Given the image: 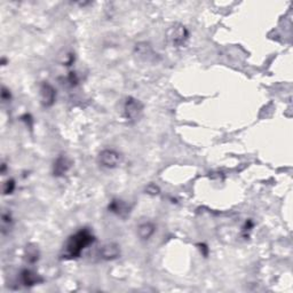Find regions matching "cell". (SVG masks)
<instances>
[{
	"mask_svg": "<svg viewBox=\"0 0 293 293\" xmlns=\"http://www.w3.org/2000/svg\"><path fill=\"white\" fill-rule=\"evenodd\" d=\"M95 240V237L90 229L84 228L77 232L74 235L70 236L64 245L63 251V258L64 259H76L79 258L82 252L92 245Z\"/></svg>",
	"mask_w": 293,
	"mask_h": 293,
	"instance_id": "1",
	"label": "cell"
},
{
	"mask_svg": "<svg viewBox=\"0 0 293 293\" xmlns=\"http://www.w3.org/2000/svg\"><path fill=\"white\" fill-rule=\"evenodd\" d=\"M166 38L173 47H182L188 42L189 30L181 23H173L166 31Z\"/></svg>",
	"mask_w": 293,
	"mask_h": 293,
	"instance_id": "2",
	"label": "cell"
},
{
	"mask_svg": "<svg viewBox=\"0 0 293 293\" xmlns=\"http://www.w3.org/2000/svg\"><path fill=\"white\" fill-rule=\"evenodd\" d=\"M122 156L120 152L114 149H104L101 150L98 156V163L104 168H116L122 164Z\"/></svg>",
	"mask_w": 293,
	"mask_h": 293,
	"instance_id": "3",
	"label": "cell"
},
{
	"mask_svg": "<svg viewBox=\"0 0 293 293\" xmlns=\"http://www.w3.org/2000/svg\"><path fill=\"white\" fill-rule=\"evenodd\" d=\"M144 106L142 102L133 96H128L124 104V114L126 120L136 122L141 117Z\"/></svg>",
	"mask_w": 293,
	"mask_h": 293,
	"instance_id": "4",
	"label": "cell"
},
{
	"mask_svg": "<svg viewBox=\"0 0 293 293\" xmlns=\"http://www.w3.org/2000/svg\"><path fill=\"white\" fill-rule=\"evenodd\" d=\"M39 98H40V104L45 108H50L55 104L56 100V90L50 84V82H42L39 87Z\"/></svg>",
	"mask_w": 293,
	"mask_h": 293,
	"instance_id": "5",
	"label": "cell"
},
{
	"mask_svg": "<svg viewBox=\"0 0 293 293\" xmlns=\"http://www.w3.org/2000/svg\"><path fill=\"white\" fill-rule=\"evenodd\" d=\"M72 166V160H70V157L66 155H60L54 162L53 165V174L54 176H63L68 173L69 170Z\"/></svg>",
	"mask_w": 293,
	"mask_h": 293,
	"instance_id": "6",
	"label": "cell"
},
{
	"mask_svg": "<svg viewBox=\"0 0 293 293\" xmlns=\"http://www.w3.org/2000/svg\"><path fill=\"white\" fill-rule=\"evenodd\" d=\"M100 256L101 259L106 261L116 260L120 256V246L117 243H106L100 248Z\"/></svg>",
	"mask_w": 293,
	"mask_h": 293,
	"instance_id": "7",
	"label": "cell"
},
{
	"mask_svg": "<svg viewBox=\"0 0 293 293\" xmlns=\"http://www.w3.org/2000/svg\"><path fill=\"white\" fill-rule=\"evenodd\" d=\"M108 210L112 213H114V214H116L120 218H126L130 212V205L126 203L125 200H118V198H114L110 202L108 205Z\"/></svg>",
	"mask_w": 293,
	"mask_h": 293,
	"instance_id": "8",
	"label": "cell"
},
{
	"mask_svg": "<svg viewBox=\"0 0 293 293\" xmlns=\"http://www.w3.org/2000/svg\"><path fill=\"white\" fill-rule=\"evenodd\" d=\"M21 282L24 286H34V285L42 282V278L31 269H23L21 272Z\"/></svg>",
	"mask_w": 293,
	"mask_h": 293,
	"instance_id": "9",
	"label": "cell"
},
{
	"mask_svg": "<svg viewBox=\"0 0 293 293\" xmlns=\"http://www.w3.org/2000/svg\"><path fill=\"white\" fill-rule=\"evenodd\" d=\"M156 232V226L152 222H144L138 226V237L141 240H148L152 237L154 234Z\"/></svg>",
	"mask_w": 293,
	"mask_h": 293,
	"instance_id": "10",
	"label": "cell"
},
{
	"mask_svg": "<svg viewBox=\"0 0 293 293\" xmlns=\"http://www.w3.org/2000/svg\"><path fill=\"white\" fill-rule=\"evenodd\" d=\"M39 259V251L36 246H26V260L28 264H36Z\"/></svg>",
	"mask_w": 293,
	"mask_h": 293,
	"instance_id": "11",
	"label": "cell"
},
{
	"mask_svg": "<svg viewBox=\"0 0 293 293\" xmlns=\"http://www.w3.org/2000/svg\"><path fill=\"white\" fill-rule=\"evenodd\" d=\"M15 181L13 179H8L5 184H4V188H2V192H4V195H10V194H13V192L15 190Z\"/></svg>",
	"mask_w": 293,
	"mask_h": 293,
	"instance_id": "12",
	"label": "cell"
},
{
	"mask_svg": "<svg viewBox=\"0 0 293 293\" xmlns=\"http://www.w3.org/2000/svg\"><path fill=\"white\" fill-rule=\"evenodd\" d=\"M146 194H149V195L155 196V195H158V194H160V188H158L156 184H149L148 187H146Z\"/></svg>",
	"mask_w": 293,
	"mask_h": 293,
	"instance_id": "13",
	"label": "cell"
},
{
	"mask_svg": "<svg viewBox=\"0 0 293 293\" xmlns=\"http://www.w3.org/2000/svg\"><path fill=\"white\" fill-rule=\"evenodd\" d=\"M2 101H10V93L5 86H2Z\"/></svg>",
	"mask_w": 293,
	"mask_h": 293,
	"instance_id": "14",
	"label": "cell"
},
{
	"mask_svg": "<svg viewBox=\"0 0 293 293\" xmlns=\"http://www.w3.org/2000/svg\"><path fill=\"white\" fill-rule=\"evenodd\" d=\"M69 82H71V85H76L78 82V78H77V74L76 72H70L69 74Z\"/></svg>",
	"mask_w": 293,
	"mask_h": 293,
	"instance_id": "15",
	"label": "cell"
}]
</instances>
